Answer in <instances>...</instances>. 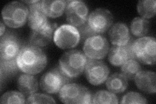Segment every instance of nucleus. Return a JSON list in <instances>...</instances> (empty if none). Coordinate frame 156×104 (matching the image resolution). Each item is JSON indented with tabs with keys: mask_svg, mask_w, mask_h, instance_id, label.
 <instances>
[{
	"mask_svg": "<svg viewBox=\"0 0 156 104\" xmlns=\"http://www.w3.org/2000/svg\"><path fill=\"white\" fill-rule=\"evenodd\" d=\"M16 62L21 71L35 75L45 68L48 59L42 49L30 44L21 48L16 57Z\"/></svg>",
	"mask_w": 156,
	"mask_h": 104,
	"instance_id": "nucleus-1",
	"label": "nucleus"
},
{
	"mask_svg": "<svg viewBox=\"0 0 156 104\" xmlns=\"http://www.w3.org/2000/svg\"><path fill=\"white\" fill-rule=\"evenodd\" d=\"M88 62L85 53L78 49L66 52L59 59L58 68L69 78L80 76L83 72Z\"/></svg>",
	"mask_w": 156,
	"mask_h": 104,
	"instance_id": "nucleus-2",
	"label": "nucleus"
},
{
	"mask_svg": "<svg viewBox=\"0 0 156 104\" xmlns=\"http://www.w3.org/2000/svg\"><path fill=\"white\" fill-rule=\"evenodd\" d=\"M131 53L135 59L145 64L152 65L155 63V38L151 37H143L130 41Z\"/></svg>",
	"mask_w": 156,
	"mask_h": 104,
	"instance_id": "nucleus-3",
	"label": "nucleus"
},
{
	"mask_svg": "<svg viewBox=\"0 0 156 104\" xmlns=\"http://www.w3.org/2000/svg\"><path fill=\"white\" fill-rule=\"evenodd\" d=\"M59 100L68 104L92 103V94L85 87L76 83H67L58 94Z\"/></svg>",
	"mask_w": 156,
	"mask_h": 104,
	"instance_id": "nucleus-4",
	"label": "nucleus"
},
{
	"mask_svg": "<svg viewBox=\"0 0 156 104\" xmlns=\"http://www.w3.org/2000/svg\"><path fill=\"white\" fill-rule=\"evenodd\" d=\"M29 15V9L23 3L12 2L7 3L2 10V18L7 26L12 28L22 27Z\"/></svg>",
	"mask_w": 156,
	"mask_h": 104,
	"instance_id": "nucleus-5",
	"label": "nucleus"
},
{
	"mask_svg": "<svg viewBox=\"0 0 156 104\" xmlns=\"http://www.w3.org/2000/svg\"><path fill=\"white\" fill-rule=\"evenodd\" d=\"M80 41V34L77 29L68 24L58 27L53 34V41L61 49H66L76 47Z\"/></svg>",
	"mask_w": 156,
	"mask_h": 104,
	"instance_id": "nucleus-6",
	"label": "nucleus"
},
{
	"mask_svg": "<svg viewBox=\"0 0 156 104\" xmlns=\"http://www.w3.org/2000/svg\"><path fill=\"white\" fill-rule=\"evenodd\" d=\"M69 81V77L65 75L58 67L43 74L39 84L43 91L53 94L59 92L62 87Z\"/></svg>",
	"mask_w": 156,
	"mask_h": 104,
	"instance_id": "nucleus-7",
	"label": "nucleus"
},
{
	"mask_svg": "<svg viewBox=\"0 0 156 104\" xmlns=\"http://www.w3.org/2000/svg\"><path fill=\"white\" fill-rule=\"evenodd\" d=\"M109 42L101 34H96L88 38L84 42L83 52L87 58L92 60L104 59L109 52Z\"/></svg>",
	"mask_w": 156,
	"mask_h": 104,
	"instance_id": "nucleus-8",
	"label": "nucleus"
},
{
	"mask_svg": "<svg viewBox=\"0 0 156 104\" xmlns=\"http://www.w3.org/2000/svg\"><path fill=\"white\" fill-rule=\"evenodd\" d=\"M113 22V14L108 9L98 8L88 17L87 23L96 34L104 33L111 28Z\"/></svg>",
	"mask_w": 156,
	"mask_h": 104,
	"instance_id": "nucleus-9",
	"label": "nucleus"
},
{
	"mask_svg": "<svg viewBox=\"0 0 156 104\" xmlns=\"http://www.w3.org/2000/svg\"><path fill=\"white\" fill-rule=\"evenodd\" d=\"M66 20L71 26L80 27L87 22L89 9L82 1L73 0L66 2Z\"/></svg>",
	"mask_w": 156,
	"mask_h": 104,
	"instance_id": "nucleus-10",
	"label": "nucleus"
},
{
	"mask_svg": "<svg viewBox=\"0 0 156 104\" xmlns=\"http://www.w3.org/2000/svg\"><path fill=\"white\" fill-rule=\"evenodd\" d=\"M87 81L93 85H100L108 77L109 69L103 61L98 60H88L85 69Z\"/></svg>",
	"mask_w": 156,
	"mask_h": 104,
	"instance_id": "nucleus-11",
	"label": "nucleus"
},
{
	"mask_svg": "<svg viewBox=\"0 0 156 104\" xmlns=\"http://www.w3.org/2000/svg\"><path fill=\"white\" fill-rule=\"evenodd\" d=\"M21 49V44L18 37L11 33H5L0 40V57L4 60L16 59Z\"/></svg>",
	"mask_w": 156,
	"mask_h": 104,
	"instance_id": "nucleus-12",
	"label": "nucleus"
},
{
	"mask_svg": "<svg viewBox=\"0 0 156 104\" xmlns=\"http://www.w3.org/2000/svg\"><path fill=\"white\" fill-rule=\"evenodd\" d=\"M57 27V23H48L44 26L33 30L29 37L30 44L37 47L48 46L51 42L53 32Z\"/></svg>",
	"mask_w": 156,
	"mask_h": 104,
	"instance_id": "nucleus-13",
	"label": "nucleus"
},
{
	"mask_svg": "<svg viewBox=\"0 0 156 104\" xmlns=\"http://www.w3.org/2000/svg\"><path fill=\"white\" fill-rule=\"evenodd\" d=\"M110 41L114 46H126L131 41V35L128 26L118 22L111 26L109 31Z\"/></svg>",
	"mask_w": 156,
	"mask_h": 104,
	"instance_id": "nucleus-14",
	"label": "nucleus"
},
{
	"mask_svg": "<svg viewBox=\"0 0 156 104\" xmlns=\"http://www.w3.org/2000/svg\"><path fill=\"white\" fill-rule=\"evenodd\" d=\"M28 25L32 30L41 28L49 23L48 19L42 8V1L29 5Z\"/></svg>",
	"mask_w": 156,
	"mask_h": 104,
	"instance_id": "nucleus-15",
	"label": "nucleus"
},
{
	"mask_svg": "<svg viewBox=\"0 0 156 104\" xmlns=\"http://www.w3.org/2000/svg\"><path fill=\"white\" fill-rule=\"evenodd\" d=\"M129 59H134L131 51L129 43L126 46H113L111 48L108 60L112 65L122 66Z\"/></svg>",
	"mask_w": 156,
	"mask_h": 104,
	"instance_id": "nucleus-16",
	"label": "nucleus"
},
{
	"mask_svg": "<svg viewBox=\"0 0 156 104\" xmlns=\"http://www.w3.org/2000/svg\"><path fill=\"white\" fill-rule=\"evenodd\" d=\"M134 80L135 85L140 91L147 93H155L156 75L154 72L140 71L136 74Z\"/></svg>",
	"mask_w": 156,
	"mask_h": 104,
	"instance_id": "nucleus-17",
	"label": "nucleus"
},
{
	"mask_svg": "<svg viewBox=\"0 0 156 104\" xmlns=\"http://www.w3.org/2000/svg\"><path fill=\"white\" fill-rule=\"evenodd\" d=\"M18 90L26 96L35 93L38 88L37 79L32 74H23L19 76L17 81Z\"/></svg>",
	"mask_w": 156,
	"mask_h": 104,
	"instance_id": "nucleus-18",
	"label": "nucleus"
},
{
	"mask_svg": "<svg viewBox=\"0 0 156 104\" xmlns=\"http://www.w3.org/2000/svg\"><path fill=\"white\" fill-rule=\"evenodd\" d=\"M66 2L64 0H43L42 8L46 15L51 18L61 16L65 11Z\"/></svg>",
	"mask_w": 156,
	"mask_h": 104,
	"instance_id": "nucleus-19",
	"label": "nucleus"
},
{
	"mask_svg": "<svg viewBox=\"0 0 156 104\" xmlns=\"http://www.w3.org/2000/svg\"><path fill=\"white\" fill-rule=\"evenodd\" d=\"M105 85L110 92L115 94L121 93L125 91L128 87V79L122 74L115 73L107 77Z\"/></svg>",
	"mask_w": 156,
	"mask_h": 104,
	"instance_id": "nucleus-20",
	"label": "nucleus"
},
{
	"mask_svg": "<svg viewBox=\"0 0 156 104\" xmlns=\"http://www.w3.org/2000/svg\"><path fill=\"white\" fill-rule=\"evenodd\" d=\"M20 68L16 62V58L11 60L0 61V73H1V82L2 83L3 79L9 78L16 75Z\"/></svg>",
	"mask_w": 156,
	"mask_h": 104,
	"instance_id": "nucleus-21",
	"label": "nucleus"
},
{
	"mask_svg": "<svg viewBox=\"0 0 156 104\" xmlns=\"http://www.w3.org/2000/svg\"><path fill=\"white\" fill-rule=\"evenodd\" d=\"M130 29L134 36L143 37L149 31V22L144 18L136 17L131 21Z\"/></svg>",
	"mask_w": 156,
	"mask_h": 104,
	"instance_id": "nucleus-22",
	"label": "nucleus"
},
{
	"mask_svg": "<svg viewBox=\"0 0 156 104\" xmlns=\"http://www.w3.org/2000/svg\"><path fill=\"white\" fill-rule=\"evenodd\" d=\"M122 74L128 79L132 80L139 72L141 71V66L135 59H129L121 68Z\"/></svg>",
	"mask_w": 156,
	"mask_h": 104,
	"instance_id": "nucleus-23",
	"label": "nucleus"
},
{
	"mask_svg": "<svg viewBox=\"0 0 156 104\" xmlns=\"http://www.w3.org/2000/svg\"><path fill=\"white\" fill-rule=\"evenodd\" d=\"M156 2L155 0H143L138 2L136 9L140 16L144 18H151L155 16Z\"/></svg>",
	"mask_w": 156,
	"mask_h": 104,
	"instance_id": "nucleus-24",
	"label": "nucleus"
},
{
	"mask_svg": "<svg viewBox=\"0 0 156 104\" xmlns=\"http://www.w3.org/2000/svg\"><path fill=\"white\" fill-rule=\"evenodd\" d=\"M119 99L115 93L107 91H99L92 99V103H118Z\"/></svg>",
	"mask_w": 156,
	"mask_h": 104,
	"instance_id": "nucleus-25",
	"label": "nucleus"
},
{
	"mask_svg": "<svg viewBox=\"0 0 156 104\" xmlns=\"http://www.w3.org/2000/svg\"><path fill=\"white\" fill-rule=\"evenodd\" d=\"M1 103H25V95L21 92L8 91L2 95L0 100Z\"/></svg>",
	"mask_w": 156,
	"mask_h": 104,
	"instance_id": "nucleus-26",
	"label": "nucleus"
},
{
	"mask_svg": "<svg viewBox=\"0 0 156 104\" xmlns=\"http://www.w3.org/2000/svg\"><path fill=\"white\" fill-rule=\"evenodd\" d=\"M121 103H147L148 101L140 94L136 92H129L125 95L120 102Z\"/></svg>",
	"mask_w": 156,
	"mask_h": 104,
	"instance_id": "nucleus-27",
	"label": "nucleus"
},
{
	"mask_svg": "<svg viewBox=\"0 0 156 104\" xmlns=\"http://www.w3.org/2000/svg\"><path fill=\"white\" fill-rule=\"evenodd\" d=\"M27 103H55L54 99L50 96L41 93H34L29 96L26 101Z\"/></svg>",
	"mask_w": 156,
	"mask_h": 104,
	"instance_id": "nucleus-28",
	"label": "nucleus"
},
{
	"mask_svg": "<svg viewBox=\"0 0 156 104\" xmlns=\"http://www.w3.org/2000/svg\"><path fill=\"white\" fill-rule=\"evenodd\" d=\"M77 30L80 34V40L86 41L88 38L96 35L95 32L92 30L91 27L89 26L87 22L83 24L82 26L78 27Z\"/></svg>",
	"mask_w": 156,
	"mask_h": 104,
	"instance_id": "nucleus-29",
	"label": "nucleus"
},
{
	"mask_svg": "<svg viewBox=\"0 0 156 104\" xmlns=\"http://www.w3.org/2000/svg\"><path fill=\"white\" fill-rule=\"evenodd\" d=\"M5 31V27L3 22H1V37L3 35Z\"/></svg>",
	"mask_w": 156,
	"mask_h": 104,
	"instance_id": "nucleus-30",
	"label": "nucleus"
},
{
	"mask_svg": "<svg viewBox=\"0 0 156 104\" xmlns=\"http://www.w3.org/2000/svg\"><path fill=\"white\" fill-rule=\"evenodd\" d=\"M38 2V0H35V1H23V2H25L27 4H29V5H31V4H33V3H35Z\"/></svg>",
	"mask_w": 156,
	"mask_h": 104,
	"instance_id": "nucleus-31",
	"label": "nucleus"
}]
</instances>
